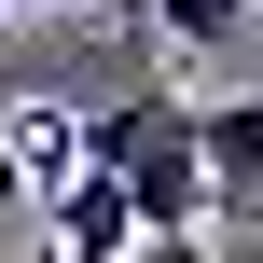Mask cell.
Listing matches in <instances>:
<instances>
[{"instance_id": "cell-2", "label": "cell", "mask_w": 263, "mask_h": 263, "mask_svg": "<svg viewBox=\"0 0 263 263\" xmlns=\"http://www.w3.org/2000/svg\"><path fill=\"white\" fill-rule=\"evenodd\" d=\"M194 153H208V208H250V194H263V97L194 111Z\"/></svg>"}, {"instance_id": "cell-8", "label": "cell", "mask_w": 263, "mask_h": 263, "mask_svg": "<svg viewBox=\"0 0 263 263\" xmlns=\"http://www.w3.org/2000/svg\"><path fill=\"white\" fill-rule=\"evenodd\" d=\"M0 14H14V0H0Z\"/></svg>"}, {"instance_id": "cell-3", "label": "cell", "mask_w": 263, "mask_h": 263, "mask_svg": "<svg viewBox=\"0 0 263 263\" xmlns=\"http://www.w3.org/2000/svg\"><path fill=\"white\" fill-rule=\"evenodd\" d=\"M125 250H139L125 180H69V194H55V263H125Z\"/></svg>"}, {"instance_id": "cell-7", "label": "cell", "mask_w": 263, "mask_h": 263, "mask_svg": "<svg viewBox=\"0 0 263 263\" xmlns=\"http://www.w3.org/2000/svg\"><path fill=\"white\" fill-rule=\"evenodd\" d=\"M28 14H111V0H28Z\"/></svg>"}, {"instance_id": "cell-4", "label": "cell", "mask_w": 263, "mask_h": 263, "mask_svg": "<svg viewBox=\"0 0 263 263\" xmlns=\"http://www.w3.org/2000/svg\"><path fill=\"white\" fill-rule=\"evenodd\" d=\"M166 111H180V97H166V83H125V97H111V111H97V125H83V180H125V153H139V139H153V125H166Z\"/></svg>"}, {"instance_id": "cell-1", "label": "cell", "mask_w": 263, "mask_h": 263, "mask_svg": "<svg viewBox=\"0 0 263 263\" xmlns=\"http://www.w3.org/2000/svg\"><path fill=\"white\" fill-rule=\"evenodd\" d=\"M125 208H139V236H208V153H194V111H166V125L125 153Z\"/></svg>"}, {"instance_id": "cell-6", "label": "cell", "mask_w": 263, "mask_h": 263, "mask_svg": "<svg viewBox=\"0 0 263 263\" xmlns=\"http://www.w3.org/2000/svg\"><path fill=\"white\" fill-rule=\"evenodd\" d=\"M125 263H208V236H139Z\"/></svg>"}, {"instance_id": "cell-5", "label": "cell", "mask_w": 263, "mask_h": 263, "mask_svg": "<svg viewBox=\"0 0 263 263\" xmlns=\"http://www.w3.org/2000/svg\"><path fill=\"white\" fill-rule=\"evenodd\" d=\"M139 14H153V28H166V42H194V55H222V42H236V14H250V0H139Z\"/></svg>"}]
</instances>
